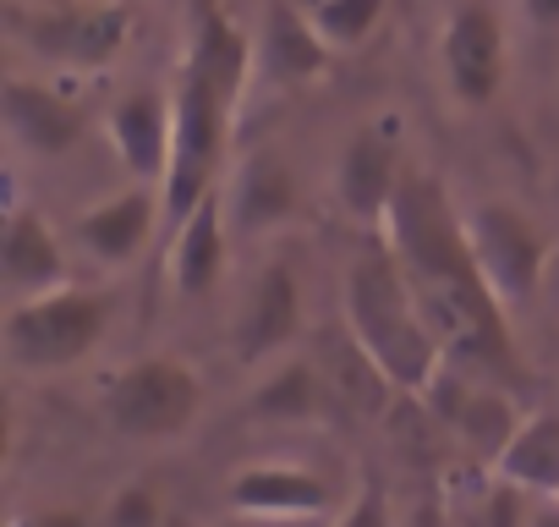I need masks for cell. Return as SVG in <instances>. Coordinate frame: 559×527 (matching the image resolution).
Returning a JSON list of instances; mask_svg holds the SVG:
<instances>
[{"mask_svg": "<svg viewBox=\"0 0 559 527\" xmlns=\"http://www.w3.org/2000/svg\"><path fill=\"white\" fill-rule=\"evenodd\" d=\"M379 231L395 247L428 325L439 330L450 368L472 379L515 385L521 379L515 330H510L515 314L488 286L483 264L472 253V236H466V209L450 198L444 176H433L428 165H406Z\"/></svg>", "mask_w": 559, "mask_h": 527, "instance_id": "obj_1", "label": "cell"}, {"mask_svg": "<svg viewBox=\"0 0 559 527\" xmlns=\"http://www.w3.org/2000/svg\"><path fill=\"white\" fill-rule=\"evenodd\" d=\"M258 72V39L225 12V0H192L187 56L176 72V154L165 176V220H187L209 192H219V171L230 154V132Z\"/></svg>", "mask_w": 559, "mask_h": 527, "instance_id": "obj_2", "label": "cell"}, {"mask_svg": "<svg viewBox=\"0 0 559 527\" xmlns=\"http://www.w3.org/2000/svg\"><path fill=\"white\" fill-rule=\"evenodd\" d=\"M341 319L346 336L357 341V352L384 374L390 390L401 396H428L450 358L439 330L428 325L406 270L395 247L384 242V231H362L352 258H346V276H341Z\"/></svg>", "mask_w": 559, "mask_h": 527, "instance_id": "obj_3", "label": "cell"}, {"mask_svg": "<svg viewBox=\"0 0 559 527\" xmlns=\"http://www.w3.org/2000/svg\"><path fill=\"white\" fill-rule=\"evenodd\" d=\"M110 330V297L99 286H56L39 297H17L0 319L7 363L28 379H56L99 352Z\"/></svg>", "mask_w": 559, "mask_h": 527, "instance_id": "obj_4", "label": "cell"}, {"mask_svg": "<svg viewBox=\"0 0 559 527\" xmlns=\"http://www.w3.org/2000/svg\"><path fill=\"white\" fill-rule=\"evenodd\" d=\"M203 374L187 358H138L105 385V423L132 445H170L203 418Z\"/></svg>", "mask_w": 559, "mask_h": 527, "instance_id": "obj_5", "label": "cell"}, {"mask_svg": "<svg viewBox=\"0 0 559 527\" xmlns=\"http://www.w3.org/2000/svg\"><path fill=\"white\" fill-rule=\"evenodd\" d=\"M12 34L50 67L105 72L132 39V7L127 0H39L12 12Z\"/></svg>", "mask_w": 559, "mask_h": 527, "instance_id": "obj_6", "label": "cell"}, {"mask_svg": "<svg viewBox=\"0 0 559 527\" xmlns=\"http://www.w3.org/2000/svg\"><path fill=\"white\" fill-rule=\"evenodd\" d=\"M466 236L472 253L483 264L488 286L499 292V303L510 314H521L548 276V258H554V236L543 231V220L510 198H483L466 209Z\"/></svg>", "mask_w": 559, "mask_h": 527, "instance_id": "obj_7", "label": "cell"}, {"mask_svg": "<svg viewBox=\"0 0 559 527\" xmlns=\"http://www.w3.org/2000/svg\"><path fill=\"white\" fill-rule=\"evenodd\" d=\"M439 72L444 89L461 110H488L504 89L510 72V39H504V17L488 0H461L439 28Z\"/></svg>", "mask_w": 559, "mask_h": 527, "instance_id": "obj_8", "label": "cell"}, {"mask_svg": "<svg viewBox=\"0 0 559 527\" xmlns=\"http://www.w3.org/2000/svg\"><path fill=\"white\" fill-rule=\"evenodd\" d=\"M401 176H406L401 116H368L341 143L335 171H330V187H335V203L357 220V231H379L384 214H390V203H395Z\"/></svg>", "mask_w": 559, "mask_h": 527, "instance_id": "obj_9", "label": "cell"}, {"mask_svg": "<svg viewBox=\"0 0 559 527\" xmlns=\"http://www.w3.org/2000/svg\"><path fill=\"white\" fill-rule=\"evenodd\" d=\"M225 505L252 522H319V516H341L346 500L319 467L269 456V461H247L225 478Z\"/></svg>", "mask_w": 559, "mask_h": 527, "instance_id": "obj_10", "label": "cell"}, {"mask_svg": "<svg viewBox=\"0 0 559 527\" xmlns=\"http://www.w3.org/2000/svg\"><path fill=\"white\" fill-rule=\"evenodd\" d=\"M297 336H302V281L292 270V258H269L252 276V286L236 308V325H230L236 363L263 368L274 358H286L297 347Z\"/></svg>", "mask_w": 559, "mask_h": 527, "instance_id": "obj_11", "label": "cell"}, {"mask_svg": "<svg viewBox=\"0 0 559 527\" xmlns=\"http://www.w3.org/2000/svg\"><path fill=\"white\" fill-rule=\"evenodd\" d=\"M105 138L121 160V171L132 181L165 187L170 176V154H176V105L159 89H127L110 110H105Z\"/></svg>", "mask_w": 559, "mask_h": 527, "instance_id": "obj_12", "label": "cell"}, {"mask_svg": "<svg viewBox=\"0 0 559 527\" xmlns=\"http://www.w3.org/2000/svg\"><path fill=\"white\" fill-rule=\"evenodd\" d=\"M0 116H7L12 143L39 154V160L72 154L83 143V132H88L83 99L50 89L45 78H7V89H0Z\"/></svg>", "mask_w": 559, "mask_h": 527, "instance_id": "obj_13", "label": "cell"}, {"mask_svg": "<svg viewBox=\"0 0 559 527\" xmlns=\"http://www.w3.org/2000/svg\"><path fill=\"white\" fill-rule=\"evenodd\" d=\"M159 220H165V192L148 181H132L78 214V247L105 270H127L132 258H143Z\"/></svg>", "mask_w": 559, "mask_h": 527, "instance_id": "obj_14", "label": "cell"}, {"mask_svg": "<svg viewBox=\"0 0 559 527\" xmlns=\"http://www.w3.org/2000/svg\"><path fill=\"white\" fill-rule=\"evenodd\" d=\"M230 214H225V192H209L187 220L170 225V286L187 303H203L219 292L225 270H230Z\"/></svg>", "mask_w": 559, "mask_h": 527, "instance_id": "obj_15", "label": "cell"}, {"mask_svg": "<svg viewBox=\"0 0 559 527\" xmlns=\"http://www.w3.org/2000/svg\"><path fill=\"white\" fill-rule=\"evenodd\" d=\"M330 67H335V50L313 28L308 7H297V0H274L269 17H263V34H258V72L274 89H308Z\"/></svg>", "mask_w": 559, "mask_h": 527, "instance_id": "obj_16", "label": "cell"}, {"mask_svg": "<svg viewBox=\"0 0 559 527\" xmlns=\"http://www.w3.org/2000/svg\"><path fill=\"white\" fill-rule=\"evenodd\" d=\"M297 209H302V187L280 154H252L225 187V214L236 236H269L280 225H292Z\"/></svg>", "mask_w": 559, "mask_h": 527, "instance_id": "obj_17", "label": "cell"}, {"mask_svg": "<svg viewBox=\"0 0 559 527\" xmlns=\"http://www.w3.org/2000/svg\"><path fill=\"white\" fill-rule=\"evenodd\" d=\"M0 276L17 297H39L67 286V247L56 236V225L39 209H12L7 214V236H0Z\"/></svg>", "mask_w": 559, "mask_h": 527, "instance_id": "obj_18", "label": "cell"}, {"mask_svg": "<svg viewBox=\"0 0 559 527\" xmlns=\"http://www.w3.org/2000/svg\"><path fill=\"white\" fill-rule=\"evenodd\" d=\"M330 407H335V385L313 358H274L247 401L258 423H324Z\"/></svg>", "mask_w": 559, "mask_h": 527, "instance_id": "obj_19", "label": "cell"}, {"mask_svg": "<svg viewBox=\"0 0 559 527\" xmlns=\"http://www.w3.org/2000/svg\"><path fill=\"white\" fill-rule=\"evenodd\" d=\"M444 423H450V434H455L466 450H477V456L493 467L499 450L515 440L521 412H515V401H510L504 385H493V379H472V374H466V385L450 390V401H444Z\"/></svg>", "mask_w": 559, "mask_h": 527, "instance_id": "obj_20", "label": "cell"}, {"mask_svg": "<svg viewBox=\"0 0 559 527\" xmlns=\"http://www.w3.org/2000/svg\"><path fill=\"white\" fill-rule=\"evenodd\" d=\"M493 478L532 500H559V412H526L515 440L499 450Z\"/></svg>", "mask_w": 559, "mask_h": 527, "instance_id": "obj_21", "label": "cell"}, {"mask_svg": "<svg viewBox=\"0 0 559 527\" xmlns=\"http://www.w3.org/2000/svg\"><path fill=\"white\" fill-rule=\"evenodd\" d=\"M390 7H401V0H308V17L324 34V45L346 56V50H362L384 28Z\"/></svg>", "mask_w": 559, "mask_h": 527, "instance_id": "obj_22", "label": "cell"}, {"mask_svg": "<svg viewBox=\"0 0 559 527\" xmlns=\"http://www.w3.org/2000/svg\"><path fill=\"white\" fill-rule=\"evenodd\" d=\"M159 522H165V500H159V489L143 483V478L121 483V489L105 500V527H159Z\"/></svg>", "mask_w": 559, "mask_h": 527, "instance_id": "obj_23", "label": "cell"}, {"mask_svg": "<svg viewBox=\"0 0 559 527\" xmlns=\"http://www.w3.org/2000/svg\"><path fill=\"white\" fill-rule=\"evenodd\" d=\"M335 527H401V522H395V505H390V489H384L379 472H362V483H357V494L341 505Z\"/></svg>", "mask_w": 559, "mask_h": 527, "instance_id": "obj_24", "label": "cell"}, {"mask_svg": "<svg viewBox=\"0 0 559 527\" xmlns=\"http://www.w3.org/2000/svg\"><path fill=\"white\" fill-rule=\"evenodd\" d=\"M515 7L537 34H559V0H515Z\"/></svg>", "mask_w": 559, "mask_h": 527, "instance_id": "obj_25", "label": "cell"}, {"mask_svg": "<svg viewBox=\"0 0 559 527\" xmlns=\"http://www.w3.org/2000/svg\"><path fill=\"white\" fill-rule=\"evenodd\" d=\"M406 527H450V516H444V505H439V500H417V505H412V516H406Z\"/></svg>", "mask_w": 559, "mask_h": 527, "instance_id": "obj_26", "label": "cell"}, {"mask_svg": "<svg viewBox=\"0 0 559 527\" xmlns=\"http://www.w3.org/2000/svg\"><path fill=\"white\" fill-rule=\"evenodd\" d=\"M526 527H559V500H526Z\"/></svg>", "mask_w": 559, "mask_h": 527, "instance_id": "obj_27", "label": "cell"}, {"mask_svg": "<svg viewBox=\"0 0 559 527\" xmlns=\"http://www.w3.org/2000/svg\"><path fill=\"white\" fill-rule=\"evenodd\" d=\"M17 527H88L78 511H45V516H34V522H17Z\"/></svg>", "mask_w": 559, "mask_h": 527, "instance_id": "obj_28", "label": "cell"}, {"mask_svg": "<svg viewBox=\"0 0 559 527\" xmlns=\"http://www.w3.org/2000/svg\"><path fill=\"white\" fill-rule=\"evenodd\" d=\"M214 527H269V522H252V516H236V511H230V516H225V522H214Z\"/></svg>", "mask_w": 559, "mask_h": 527, "instance_id": "obj_29", "label": "cell"}, {"mask_svg": "<svg viewBox=\"0 0 559 527\" xmlns=\"http://www.w3.org/2000/svg\"><path fill=\"white\" fill-rule=\"evenodd\" d=\"M401 7H412V0H401Z\"/></svg>", "mask_w": 559, "mask_h": 527, "instance_id": "obj_30", "label": "cell"}]
</instances>
